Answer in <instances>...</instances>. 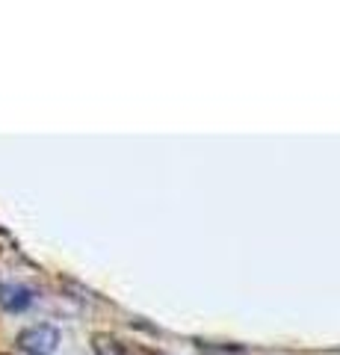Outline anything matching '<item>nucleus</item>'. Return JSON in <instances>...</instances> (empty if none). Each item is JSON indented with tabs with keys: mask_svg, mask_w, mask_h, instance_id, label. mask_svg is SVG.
<instances>
[{
	"mask_svg": "<svg viewBox=\"0 0 340 355\" xmlns=\"http://www.w3.org/2000/svg\"><path fill=\"white\" fill-rule=\"evenodd\" d=\"M95 355H145L142 349H134L130 343L109 338V335H95Z\"/></svg>",
	"mask_w": 340,
	"mask_h": 355,
	"instance_id": "2",
	"label": "nucleus"
},
{
	"mask_svg": "<svg viewBox=\"0 0 340 355\" xmlns=\"http://www.w3.org/2000/svg\"><path fill=\"white\" fill-rule=\"evenodd\" d=\"M57 343H60V331L48 323L30 326L18 335V349L24 355H53L57 352Z\"/></svg>",
	"mask_w": 340,
	"mask_h": 355,
	"instance_id": "1",
	"label": "nucleus"
}]
</instances>
